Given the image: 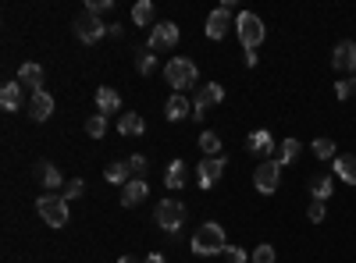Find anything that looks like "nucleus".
I'll return each instance as SVG.
<instances>
[{"label": "nucleus", "mask_w": 356, "mask_h": 263, "mask_svg": "<svg viewBox=\"0 0 356 263\" xmlns=\"http://www.w3.org/2000/svg\"><path fill=\"white\" fill-rule=\"evenodd\" d=\"M335 174L346 185H356V153H339L335 157Z\"/></svg>", "instance_id": "aec40b11"}, {"label": "nucleus", "mask_w": 356, "mask_h": 263, "mask_svg": "<svg viewBox=\"0 0 356 263\" xmlns=\"http://www.w3.org/2000/svg\"><path fill=\"white\" fill-rule=\"evenodd\" d=\"M118 107H122V96H118L111 85H100L97 90V110L107 118V114H118Z\"/></svg>", "instance_id": "a211bd4d"}, {"label": "nucleus", "mask_w": 356, "mask_h": 263, "mask_svg": "<svg viewBox=\"0 0 356 263\" xmlns=\"http://www.w3.org/2000/svg\"><path fill=\"white\" fill-rule=\"evenodd\" d=\"M353 75H356V71H353ZM353 82H356V78H353Z\"/></svg>", "instance_id": "a19ab883"}, {"label": "nucleus", "mask_w": 356, "mask_h": 263, "mask_svg": "<svg viewBox=\"0 0 356 263\" xmlns=\"http://www.w3.org/2000/svg\"><path fill=\"white\" fill-rule=\"evenodd\" d=\"M118 132L122 135H143L146 132V121H143V114H122V118H118Z\"/></svg>", "instance_id": "b1692460"}, {"label": "nucleus", "mask_w": 356, "mask_h": 263, "mask_svg": "<svg viewBox=\"0 0 356 263\" xmlns=\"http://www.w3.org/2000/svg\"><path fill=\"white\" fill-rule=\"evenodd\" d=\"M278 185H282V164L278 160H264L253 171V189L264 192V196H271V192H278Z\"/></svg>", "instance_id": "423d86ee"}, {"label": "nucleus", "mask_w": 356, "mask_h": 263, "mask_svg": "<svg viewBox=\"0 0 356 263\" xmlns=\"http://www.w3.org/2000/svg\"><path fill=\"white\" fill-rule=\"evenodd\" d=\"M200 150H203L207 157H221V135H218V132H203V135H200Z\"/></svg>", "instance_id": "c85d7f7f"}, {"label": "nucleus", "mask_w": 356, "mask_h": 263, "mask_svg": "<svg viewBox=\"0 0 356 263\" xmlns=\"http://www.w3.org/2000/svg\"><path fill=\"white\" fill-rule=\"evenodd\" d=\"M332 192H335V182H332V174H314L310 178V196L314 199H332Z\"/></svg>", "instance_id": "5701e85b"}, {"label": "nucleus", "mask_w": 356, "mask_h": 263, "mask_svg": "<svg viewBox=\"0 0 356 263\" xmlns=\"http://www.w3.org/2000/svg\"><path fill=\"white\" fill-rule=\"evenodd\" d=\"M36 178H40L50 192H54V189H61V185H68V182L61 178V171H57L54 164H36Z\"/></svg>", "instance_id": "4be33fe9"}, {"label": "nucleus", "mask_w": 356, "mask_h": 263, "mask_svg": "<svg viewBox=\"0 0 356 263\" xmlns=\"http://www.w3.org/2000/svg\"><path fill=\"white\" fill-rule=\"evenodd\" d=\"M136 68H139V75H154V68H157V53L146 46V50H139L136 53Z\"/></svg>", "instance_id": "cd10ccee"}, {"label": "nucleus", "mask_w": 356, "mask_h": 263, "mask_svg": "<svg viewBox=\"0 0 356 263\" xmlns=\"http://www.w3.org/2000/svg\"><path fill=\"white\" fill-rule=\"evenodd\" d=\"M154 217H157V224H161L164 231H171V235H175V231L186 224V207H182L178 199H161Z\"/></svg>", "instance_id": "0eeeda50"}, {"label": "nucleus", "mask_w": 356, "mask_h": 263, "mask_svg": "<svg viewBox=\"0 0 356 263\" xmlns=\"http://www.w3.org/2000/svg\"><path fill=\"white\" fill-rule=\"evenodd\" d=\"M86 135H89V139H104V135H107V118H104V114L86 118Z\"/></svg>", "instance_id": "c756f323"}, {"label": "nucleus", "mask_w": 356, "mask_h": 263, "mask_svg": "<svg viewBox=\"0 0 356 263\" xmlns=\"http://www.w3.org/2000/svg\"><path fill=\"white\" fill-rule=\"evenodd\" d=\"M228 28H232V0H225L218 11L207 15V40H225Z\"/></svg>", "instance_id": "9d476101"}, {"label": "nucleus", "mask_w": 356, "mask_h": 263, "mask_svg": "<svg viewBox=\"0 0 356 263\" xmlns=\"http://www.w3.org/2000/svg\"><path fill=\"white\" fill-rule=\"evenodd\" d=\"M314 157H317V160H335V157H339V153H335V142L324 139V135L314 139Z\"/></svg>", "instance_id": "7c9ffc66"}, {"label": "nucleus", "mask_w": 356, "mask_h": 263, "mask_svg": "<svg viewBox=\"0 0 356 263\" xmlns=\"http://www.w3.org/2000/svg\"><path fill=\"white\" fill-rule=\"evenodd\" d=\"M225 246H228V242H225V228H221L218 221H207L196 235H193V253H196V256H221Z\"/></svg>", "instance_id": "f257e3e1"}, {"label": "nucleus", "mask_w": 356, "mask_h": 263, "mask_svg": "<svg viewBox=\"0 0 356 263\" xmlns=\"http://www.w3.org/2000/svg\"><path fill=\"white\" fill-rule=\"evenodd\" d=\"M36 214H40L50 228H65V224H68V199L47 192V196L36 199Z\"/></svg>", "instance_id": "20e7f679"}, {"label": "nucleus", "mask_w": 356, "mask_h": 263, "mask_svg": "<svg viewBox=\"0 0 356 263\" xmlns=\"http://www.w3.org/2000/svg\"><path fill=\"white\" fill-rule=\"evenodd\" d=\"M118 263H143V260H139V256H122Z\"/></svg>", "instance_id": "ea45409f"}, {"label": "nucleus", "mask_w": 356, "mask_h": 263, "mask_svg": "<svg viewBox=\"0 0 356 263\" xmlns=\"http://www.w3.org/2000/svg\"><path fill=\"white\" fill-rule=\"evenodd\" d=\"M300 153H303V142H300V139H285V142L278 146V164H282V167H292L296 160H300Z\"/></svg>", "instance_id": "412c9836"}, {"label": "nucleus", "mask_w": 356, "mask_h": 263, "mask_svg": "<svg viewBox=\"0 0 356 263\" xmlns=\"http://www.w3.org/2000/svg\"><path fill=\"white\" fill-rule=\"evenodd\" d=\"M307 217H310L314 224H321V221H324V203H321V199H314V203H310V210H307Z\"/></svg>", "instance_id": "c9c22d12"}, {"label": "nucleus", "mask_w": 356, "mask_h": 263, "mask_svg": "<svg viewBox=\"0 0 356 263\" xmlns=\"http://www.w3.org/2000/svg\"><path fill=\"white\" fill-rule=\"evenodd\" d=\"M196 75H200V68L189 61V57H171V61L164 65V78H168V85H175V93H182L186 85H193Z\"/></svg>", "instance_id": "7ed1b4c3"}, {"label": "nucleus", "mask_w": 356, "mask_h": 263, "mask_svg": "<svg viewBox=\"0 0 356 263\" xmlns=\"http://www.w3.org/2000/svg\"><path fill=\"white\" fill-rule=\"evenodd\" d=\"M146 196H150V185L143 178H132L129 185H122V207H139Z\"/></svg>", "instance_id": "dca6fc26"}, {"label": "nucleus", "mask_w": 356, "mask_h": 263, "mask_svg": "<svg viewBox=\"0 0 356 263\" xmlns=\"http://www.w3.org/2000/svg\"><path fill=\"white\" fill-rule=\"evenodd\" d=\"M246 150H250L253 157H264V160H267V157L275 153V135L267 132V128H257V132L246 139Z\"/></svg>", "instance_id": "ddd939ff"}, {"label": "nucleus", "mask_w": 356, "mask_h": 263, "mask_svg": "<svg viewBox=\"0 0 356 263\" xmlns=\"http://www.w3.org/2000/svg\"><path fill=\"white\" fill-rule=\"evenodd\" d=\"M189 167H186V160L182 157H175L171 164H168V174H164V185L171 189V192H178V189H186V182H189V174H186Z\"/></svg>", "instance_id": "2eb2a0df"}, {"label": "nucleus", "mask_w": 356, "mask_h": 263, "mask_svg": "<svg viewBox=\"0 0 356 263\" xmlns=\"http://www.w3.org/2000/svg\"><path fill=\"white\" fill-rule=\"evenodd\" d=\"M0 107L4 110H18L22 107V82H8L4 90H0Z\"/></svg>", "instance_id": "393cba45"}, {"label": "nucleus", "mask_w": 356, "mask_h": 263, "mask_svg": "<svg viewBox=\"0 0 356 263\" xmlns=\"http://www.w3.org/2000/svg\"><path fill=\"white\" fill-rule=\"evenodd\" d=\"M235 36H239V43H243V50L250 53V50H257L260 43H264V36H267V28H264V22L253 15V11H243L239 18H235Z\"/></svg>", "instance_id": "f03ea898"}, {"label": "nucleus", "mask_w": 356, "mask_h": 263, "mask_svg": "<svg viewBox=\"0 0 356 263\" xmlns=\"http://www.w3.org/2000/svg\"><path fill=\"white\" fill-rule=\"evenodd\" d=\"M225 100V90H221V82H211V85H200V93L193 96V118H203L207 110H211L214 103Z\"/></svg>", "instance_id": "6e6552de"}, {"label": "nucleus", "mask_w": 356, "mask_h": 263, "mask_svg": "<svg viewBox=\"0 0 356 263\" xmlns=\"http://www.w3.org/2000/svg\"><path fill=\"white\" fill-rule=\"evenodd\" d=\"M104 174H107V182H114V185H129V182H132V167H129V160H114Z\"/></svg>", "instance_id": "a878e982"}, {"label": "nucleus", "mask_w": 356, "mask_h": 263, "mask_svg": "<svg viewBox=\"0 0 356 263\" xmlns=\"http://www.w3.org/2000/svg\"><path fill=\"white\" fill-rule=\"evenodd\" d=\"M189 110H193L189 100H186L182 93H175V96L164 103V118H168V121H182V118H189Z\"/></svg>", "instance_id": "6ab92c4d"}, {"label": "nucleus", "mask_w": 356, "mask_h": 263, "mask_svg": "<svg viewBox=\"0 0 356 263\" xmlns=\"http://www.w3.org/2000/svg\"><path fill=\"white\" fill-rule=\"evenodd\" d=\"M225 174V157H203L200 167H196V182L200 189H214Z\"/></svg>", "instance_id": "1a4fd4ad"}, {"label": "nucleus", "mask_w": 356, "mask_h": 263, "mask_svg": "<svg viewBox=\"0 0 356 263\" xmlns=\"http://www.w3.org/2000/svg\"><path fill=\"white\" fill-rule=\"evenodd\" d=\"M143 263H164V253H150V256H143Z\"/></svg>", "instance_id": "58836bf2"}, {"label": "nucleus", "mask_w": 356, "mask_h": 263, "mask_svg": "<svg viewBox=\"0 0 356 263\" xmlns=\"http://www.w3.org/2000/svg\"><path fill=\"white\" fill-rule=\"evenodd\" d=\"M157 11H154V0H136L132 4V22L136 25H154Z\"/></svg>", "instance_id": "bb28decb"}, {"label": "nucleus", "mask_w": 356, "mask_h": 263, "mask_svg": "<svg viewBox=\"0 0 356 263\" xmlns=\"http://www.w3.org/2000/svg\"><path fill=\"white\" fill-rule=\"evenodd\" d=\"M111 8H114V0H89V4H86V11H93V15L111 11Z\"/></svg>", "instance_id": "e433bc0d"}, {"label": "nucleus", "mask_w": 356, "mask_h": 263, "mask_svg": "<svg viewBox=\"0 0 356 263\" xmlns=\"http://www.w3.org/2000/svg\"><path fill=\"white\" fill-rule=\"evenodd\" d=\"M353 90H356V82H346V78H342V82H335V96H339V100H349V96H353Z\"/></svg>", "instance_id": "f704fd0d"}, {"label": "nucleus", "mask_w": 356, "mask_h": 263, "mask_svg": "<svg viewBox=\"0 0 356 263\" xmlns=\"http://www.w3.org/2000/svg\"><path fill=\"white\" fill-rule=\"evenodd\" d=\"M221 256H225V263H246V260H250L239 246H225V249H221Z\"/></svg>", "instance_id": "473e14b6"}, {"label": "nucleus", "mask_w": 356, "mask_h": 263, "mask_svg": "<svg viewBox=\"0 0 356 263\" xmlns=\"http://www.w3.org/2000/svg\"><path fill=\"white\" fill-rule=\"evenodd\" d=\"M50 114H54V96L47 90L33 93V100H29V118L33 121H50Z\"/></svg>", "instance_id": "4468645a"}, {"label": "nucleus", "mask_w": 356, "mask_h": 263, "mask_svg": "<svg viewBox=\"0 0 356 263\" xmlns=\"http://www.w3.org/2000/svg\"><path fill=\"white\" fill-rule=\"evenodd\" d=\"M82 189H86V185H82V178H72V182L65 185V192H61V196H65V199H79V196H82Z\"/></svg>", "instance_id": "72a5a7b5"}, {"label": "nucleus", "mask_w": 356, "mask_h": 263, "mask_svg": "<svg viewBox=\"0 0 356 263\" xmlns=\"http://www.w3.org/2000/svg\"><path fill=\"white\" fill-rule=\"evenodd\" d=\"M253 263H275V246H267V242H260L257 249H253V256H250Z\"/></svg>", "instance_id": "2f4dec72"}, {"label": "nucleus", "mask_w": 356, "mask_h": 263, "mask_svg": "<svg viewBox=\"0 0 356 263\" xmlns=\"http://www.w3.org/2000/svg\"><path fill=\"white\" fill-rule=\"evenodd\" d=\"M175 43H178V25H175V22H161V25L150 28V50H154V53L171 50Z\"/></svg>", "instance_id": "9b49d317"}, {"label": "nucleus", "mask_w": 356, "mask_h": 263, "mask_svg": "<svg viewBox=\"0 0 356 263\" xmlns=\"http://www.w3.org/2000/svg\"><path fill=\"white\" fill-rule=\"evenodd\" d=\"M104 33H111V28L100 22V15L82 11V15L75 18V36H79V43H100Z\"/></svg>", "instance_id": "39448f33"}, {"label": "nucleus", "mask_w": 356, "mask_h": 263, "mask_svg": "<svg viewBox=\"0 0 356 263\" xmlns=\"http://www.w3.org/2000/svg\"><path fill=\"white\" fill-rule=\"evenodd\" d=\"M129 167H132V171L139 174V171L146 167V157H143V153H136V157H129Z\"/></svg>", "instance_id": "4c0bfd02"}, {"label": "nucleus", "mask_w": 356, "mask_h": 263, "mask_svg": "<svg viewBox=\"0 0 356 263\" xmlns=\"http://www.w3.org/2000/svg\"><path fill=\"white\" fill-rule=\"evenodd\" d=\"M18 82H22V85H29L33 93H40V90H43V68H40L36 61L22 65V71H18Z\"/></svg>", "instance_id": "f3484780"}, {"label": "nucleus", "mask_w": 356, "mask_h": 263, "mask_svg": "<svg viewBox=\"0 0 356 263\" xmlns=\"http://www.w3.org/2000/svg\"><path fill=\"white\" fill-rule=\"evenodd\" d=\"M332 68H335V71H356V43H353V40L335 43V50H332Z\"/></svg>", "instance_id": "f8f14e48"}]
</instances>
